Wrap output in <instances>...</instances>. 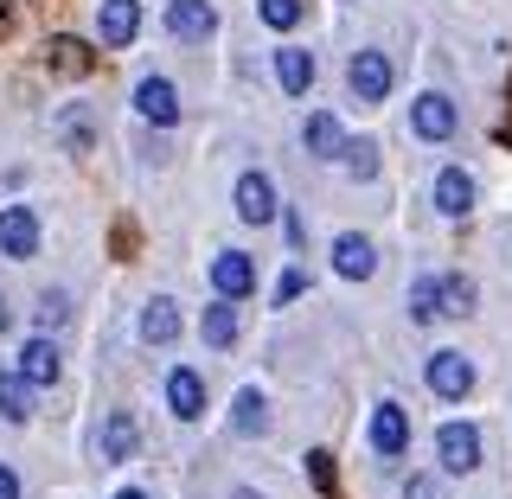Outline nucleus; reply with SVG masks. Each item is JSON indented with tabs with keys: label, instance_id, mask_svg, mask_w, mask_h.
Masks as SVG:
<instances>
[{
	"label": "nucleus",
	"instance_id": "f257e3e1",
	"mask_svg": "<svg viewBox=\"0 0 512 499\" xmlns=\"http://www.w3.org/2000/svg\"><path fill=\"white\" fill-rule=\"evenodd\" d=\"M410 135L429 141V148H448V141L461 135V103L448 90H423L410 96Z\"/></svg>",
	"mask_w": 512,
	"mask_h": 499
},
{
	"label": "nucleus",
	"instance_id": "f03ea898",
	"mask_svg": "<svg viewBox=\"0 0 512 499\" xmlns=\"http://www.w3.org/2000/svg\"><path fill=\"white\" fill-rule=\"evenodd\" d=\"M391 84H397V64L378 52V45H359V52L346 58V90L359 96V103H391Z\"/></svg>",
	"mask_w": 512,
	"mask_h": 499
},
{
	"label": "nucleus",
	"instance_id": "7ed1b4c3",
	"mask_svg": "<svg viewBox=\"0 0 512 499\" xmlns=\"http://www.w3.org/2000/svg\"><path fill=\"white\" fill-rule=\"evenodd\" d=\"M423 378H429V391L442 397V404H468V391H474V359L468 352H455V346H436L429 352V365H423Z\"/></svg>",
	"mask_w": 512,
	"mask_h": 499
},
{
	"label": "nucleus",
	"instance_id": "20e7f679",
	"mask_svg": "<svg viewBox=\"0 0 512 499\" xmlns=\"http://www.w3.org/2000/svg\"><path fill=\"white\" fill-rule=\"evenodd\" d=\"M231 205H237V218H244V224H256V231L282 218V192H276V180H269L263 167L237 173V186H231Z\"/></svg>",
	"mask_w": 512,
	"mask_h": 499
},
{
	"label": "nucleus",
	"instance_id": "39448f33",
	"mask_svg": "<svg viewBox=\"0 0 512 499\" xmlns=\"http://www.w3.org/2000/svg\"><path fill=\"white\" fill-rule=\"evenodd\" d=\"M365 442H372L378 461L410 455V410L397 404V397H378V404H372V423H365Z\"/></svg>",
	"mask_w": 512,
	"mask_h": 499
},
{
	"label": "nucleus",
	"instance_id": "423d86ee",
	"mask_svg": "<svg viewBox=\"0 0 512 499\" xmlns=\"http://www.w3.org/2000/svg\"><path fill=\"white\" fill-rule=\"evenodd\" d=\"M45 244V224L32 205H0V256H13V263H32Z\"/></svg>",
	"mask_w": 512,
	"mask_h": 499
},
{
	"label": "nucleus",
	"instance_id": "0eeeda50",
	"mask_svg": "<svg viewBox=\"0 0 512 499\" xmlns=\"http://www.w3.org/2000/svg\"><path fill=\"white\" fill-rule=\"evenodd\" d=\"M135 116L154 122V128H180V90H173V77H135Z\"/></svg>",
	"mask_w": 512,
	"mask_h": 499
},
{
	"label": "nucleus",
	"instance_id": "6e6552de",
	"mask_svg": "<svg viewBox=\"0 0 512 499\" xmlns=\"http://www.w3.org/2000/svg\"><path fill=\"white\" fill-rule=\"evenodd\" d=\"M480 429L474 423H455V416H448V423L436 429V455H442V474H474L480 468Z\"/></svg>",
	"mask_w": 512,
	"mask_h": 499
},
{
	"label": "nucleus",
	"instance_id": "1a4fd4ad",
	"mask_svg": "<svg viewBox=\"0 0 512 499\" xmlns=\"http://www.w3.org/2000/svg\"><path fill=\"white\" fill-rule=\"evenodd\" d=\"M212 295L218 301H250L256 295V256L250 250H218L212 256Z\"/></svg>",
	"mask_w": 512,
	"mask_h": 499
},
{
	"label": "nucleus",
	"instance_id": "9d476101",
	"mask_svg": "<svg viewBox=\"0 0 512 499\" xmlns=\"http://www.w3.org/2000/svg\"><path fill=\"white\" fill-rule=\"evenodd\" d=\"M160 20H167V32L180 45H205L218 32V7H212V0H167V13H160Z\"/></svg>",
	"mask_w": 512,
	"mask_h": 499
},
{
	"label": "nucleus",
	"instance_id": "9b49d317",
	"mask_svg": "<svg viewBox=\"0 0 512 499\" xmlns=\"http://www.w3.org/2000/svg\"><path fill=\"white\" fill-rule=\"evenodd\" d=\"M135 32H141V0H96V39H103V52L135 45Z\"/></svg>",
	"mask_w": 512,
	"mask_h": 499
},
{
	"label": "nucleus",
	"instance_id": "f8f14e48",
	"mask_svg": "<svg viewBox=\"0 0 512 499\" xmlns=\"http://www.w3.org/2000/svg\"><path fill=\"white\" fill-rule=\"evenodd\" d=\"M13 372H20L32 391H52V384L64 378V352H58V340H52V333L26 340V346H20V365H13Z\"/></svg>",
	"mask_w": 512,
	"mask_h": 499
},
{
	"label": "nucleus",
	"instance_id": "ddd939ff",
	"mask_svg": "<svg viewBox=\"0 0 512 499\" xmlns=\"http://www.w3.org/2000/svg\"><path fill=\"white\" fill-rule=\"evenodd\" d=\"M346 141L352 135H346V122L333 116V109H314V116L301 122V154H308V160H340Z\"/></svg>",
	"mask_w": 512,
	"mask_h": 499
},
{
	"label": "nucleus",
	"instance_id": "4468645a",
	"mask_svg": "<svg viewBox=\"0 0 512 499\" xmlns=\"http://www.w3.org/2000/svg\"><path fill=\"white\" fill-rule=\"evenodd\" d=\"M333 276L340 282H372L378 276V244L365 231H346L340 244H333Z\"/></svg>",
	"mask_w": 512,
	"mask_h": 499
},
{
	"label": "nucleus",
	"instance_id": "2eb2a0df",
	"mask_svg": "<svg viewBox=\"0 0 512 499\" xmlns=\"http://www.w3.org/2000/svg\"><path fill=\"white\" fill-rule=\"evenodd\" d=\"M96 455L103 461H135L141 455V429H135L128 410H109L103 423H96Z\"/></svg>",
	"mask_w": 512,
	"mask_h": 499
},
{
	"label": "nucleus",
	"instance_id": "dca6fc26",
	"mask_svg": "<svg viewBox=\"0 0 512 499\" xmlns=\"http://www.w3.org/2000/svg\"><path fill=\"white\" fill-rule=\"evenodd\" d=\"M474 205H480L474 173H468V167H442V173H436V212H442V218H468Z\"/></svg>",
	"mask_w": 512,
	"mask_h": 499
},
{
	"label": "nucleus",
	"instance_id": "f3484780",
	"mask_svg": "<svg viewBox=\"0 0 512 499\" xmlns=\"http://www.w3.org/2000/svg\"><path fill=\"white\" fill-rule=\"evenodd\" d=\"M320 77V58L308 52V45H276V84L282 96H308Z\"/></svg>",
	"mask_w": 512,
	"mask_h": 499
},
{
	"label": "nucleus",
	"instance_id": "a211bd4d",
	"mask_svg": "<svg viewBox=\"0 0 512 499\" xmlns=\"http://www.w3.org/2000/svg\"><path fill=\"white\" fill-rule=\"evenodd\" d=\"M167 410L180 416V423H199V416H205V372L173 365V372H167Z\"/></svg>",
	"mask_w": 512,
	"mask_h": 499
},
{
	"label": "nucleus",
	"instance_id": "6ab92c4d",
	"mask_svg": "<svg viewBox=\"0 0 512 499\" xmlns=\"http://www.w3.org/2000/svg\"><path fill=\"white\" fill-rule=\"evenodd\" d=\"M135 333H141V346H154V352H167L173 340H180V308H173L167 295H154V301H141V320H135Z\"/></svg>",
	"mask_w": 512,
	"mask_h": 499
},
{
	"label": "nucleus",
	"instance_id": "aec40b11",
	"mask_svg": "<svg viewBox=\"0 0 512 499\" xmlns=\"http://www.w3.org/2000/svg\"><path fill=\"white\" fill-rule=\"evenodd\" d=\"M269 423H276V410H269V391L263 384H244L237 391V404H231V436H269Z\"/></svg>",
	"mask_w": 512,
	"mask_h": 499
},
{
	"label": "nucleus",
	"instance_id": "412c9836",
	"mask_svg": "<svg viewBox=\"0 0 512 499\" xmlns=\"http://www.w3.org/2000/svg\"><path fill=\"white\" fill-rule=\"evenodd\" d=\"M199 340H205V352H231L237 346V301H205Z\"/></svg>",
	"mask_w": 512,
	"mask_h": 499
},
{
	"label": "nucleus",
	"instance_id": "4be33fe9",
	"mask_svg": "<svg viewBox=\"0 0 512 499\" xmlns=\"http://www.w3.org/2000/svg\"><path fill=\"white\" fill-rule=\"evenodd\" d=\"M45 64H52V71H64V77H84L90 64H96V52L84 39H71V32H58L52 45H45Z\"/></svg>",
	"mask_w": 512,
	"mask_h": 499
},
{
	"label": "nucleus",
	"instance_id": "5701e85b",
	"mask_svg": "<svg viewBox=\"0 0 512 499\" xmlns=\"http://www.w3.org/2000/svg\"><path fill=\"white\" fill-rule=\"evenodd\" d=\"M404 308H410V327H429V320H442V276H416L410 295H404Z\"/></svg>",
	"mask_w": 512,
	"mask_h": 499
},
{
	"label": "nucleus",
	"instance_id": "b1692460",
	"mask_svg": "<svg viewBox=\"0 0 512 499\" xmlns=\"http://www.w3.org/2000/svg\"><path fill=\"white\" fill-rule=\"evenodd\" d=\"M0 423H32V384L20 372H0Z\"/></svg>",
	"mask_w": 512,
	"mask_h": 499
},
{
	"label": "nucleus",
	"instance_id": "393cba45",
	"mask_svg": "<svg viewBox=\"0 0 512 499\" xmlns=\"http://www.w3.org/2000/svg\"><path fill=\"white\" fill-rule=\"evenodd\" d=\"M256 20H263L269 32H295L301 20H308V0H256Z\"/></svg>",
	"mask_w": 512,
	"mask_h": 499
},
{
	"label": "nucleus",
	"instance_id": "a878e982",
	"mask_svg": "<svg viewBox=\"0 0 512 499\" xmlns=\"http://www.w3.org/2000/svg\"><path fill=\"white\" fill-rule=\"evenodd\" d=\"M340 167L352 173V180H378V167H384V160H378V141H372V135H359V141H346V154H340Z\"/></svg>",
	"mask_w": 512,
	"mask_h": 499
},
{
	"label": "nucleus",
	"instance_id": "bb28decb",
	"mask_svg": "<svg viewBox=\"0 0 512 499\" xmlns=\"http://www.w3.org/2000/svg\"><path fill=\"white\" fill-rule=\"evenodd\" d=\"M474 276H461V269H448L442 276V314H474Z\"/></svg>",
	"mask_w": 512,
	"mask_h": 499
},
{
	"label": "nucleus",
	"instance_id": "cd10ccee",
	"mask_svg": "<svg viewBox=\"0 0 512 499\" xmlns=\"http://www.w3.org/2000/svg\"><path fill=\"white\" fill-rule=\"evenodd\" d=\"M58 128H64V148H71V154H90V148H96V135H90V116H84L77 103L58 116Z\"/></svg>",
	"mask_w": 512,
	"mask_h": 499
},
{
	"label": "nucleus",
	"instance_id": "c85d7f7f",
	"mask_svg": "<svg viewBox=\"0 0 512 499\" xmlns=\"http://www.w3.org/2000/svg\"><path fill=\"white\" fill-rule=\"evenodd\" d=\"M64 320H71V295H64V288H45V295H39V327L58 333Z\"/></svg>",
	"mask_w": 512,
	"mask_h": 499
},
{
	"label": "nucleus",
	"instance_id": "c756f323",
	"mask_svg": "<svg viewBox=\"0 0 512 499\" xmlns=\"http://www.w3.org/2000/svg\"><path fill=\"white\" fill-rule=\"evenodd\" d=\"M301 295H308V269H282L276 276V308H295Z\"/></svg>",
	"mask_w": 512,
	"mask_h": 499
},
{
	"label": "nucleus",
	"instance_id": "7c9ffc66",
	"mask_svg": "<svg viewBox=\"0 0 512 499\" xmlns=\"http://www.w3.org/2000/svg\"><path fill=\"white\" fill-rule=\"evenodd\" d=\"M404 499H442V474H410L404 480Z\"/></svg>",
	"mask_w": 512,
	"mask_h": 499
},
{
	"label": "nucleus",
	"instance_id": "2f4dec72",
	"mask_svg": "<svg viewBox=\"0 0 512 499\" xmlns=\"http://www.w3.org/2000/svg\"><path fill=\"white\" fill-rule=\"evenodd\" d=\"M308 480L320 487V499H333V461L327 455H308Z\"/></svg>",
	"mask_w": 512,
	"mask_h": 499
},
{
	"label": "nucleus",
	"instance_id": "473e14b6",
	"mask_svg": "<svg viewBox=\"0 0 512 499\" xmlns=\"http://www.w3.org/2000/svg\"><path fill=\"white\" fill-rule=\"evenodd\" d=\"M282 231H288V250H308V218L288 212V205H282Z\"/></svg>",
	"mask_w": 512,
	"mask_h": 499
},
{
	"label": "nucleus",
	"instance_id": "72a5a7b5",
	"mask_svg": "<svg viewBox=\"0 0 512 499\" xmlns=\"http://www.w3.org/2000/svg\"><path fill=\"white\" fill-rule=\"evenodd\" d=\"M0 499H26V487H20V468H7V461H0Z\"/></svg>",
	"mask_w": 512,
	"mask_h": 499
},
{
	"label": "nucleus",
	"instance_id": "f704fd0d",
	"mask_svg": "<svg viewBox=\"0 0 512 499\" xmlns=\"http://www.w3.org/2000/svg\"><path fill=\"white\" fill-rule=\"evenodd\" d=\"M13 327V308H7V295H0V333H7Z\"/></svg>",
	"mask_w": 512,
	"mask_h": 499
},
{
	"label": "nucleus",
	"instance_id": "c9c22d12",
	"mask_svg": "<svg viewBox=\"0 0 512 499\" xmlns=\"http://www.w3.org/2000/svg\"><path fill=\"white\" fill-rule=\"evenodd\" d=\"M231 499H263V493H256V487H237V493H231Z\"/></svg>",
	"mask_w": 512,
	"mask_h": 499
},
{
	"label": "nucleus",
	"instance_id": "e433bc0d",
	"mask_svg": "<svg viewBox=\"0 0 512 499\" xmlns=\"http://www.w3.org/2000/svg\"><path fill=\"white\" fill-rule=\"evenodd\" d=\"M116 499H148V493H141V487H122V493H116Z\"/></svg>",
	"mask_w": 512,
	"mask_h": 499
},
{
	"label": "nucleus",
	"instance_id": "4c0bfd02",
	"mask_svg": "<svg viewBox=\"0 0 512 499\" xmlns=\"http://www.w3.org/2000/svg\"><path fill=\"white\" fill-rule=\"evenodd\" d=\"M0 20H7V0H0Z\"/></svg>",
	"mask_w": 512,
	"mask_h": 499
},
{
	"label": "nucleus",
	"instance_id": "58836bf2",
	"mask_svg": "<svg viewBox=\"0 0 512 499\" xmlns=\"http://www.w3.org/2000/svg\"><path fill=\"white\" fill-rule=\"evenodd\" d=\"M506 141H512V128H506Z\"/></svg>",
	"mask_w": 512,
	"mask_h": 499
}]
</instances>
